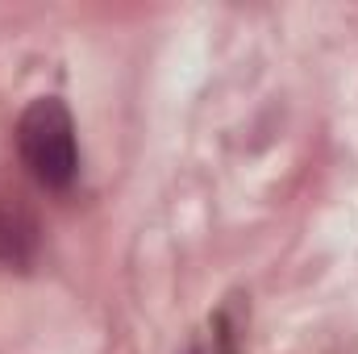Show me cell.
Masks as SVG:
<instances>
[{"label": "cell", "mask_w": 358, "mask_h": 354, "mask_svg": "<svg viewBox=\"0 0 358 354\" xmlns=\"http://www.w3.org/2000/svg\"><path fill=\"white\" fill-rule=\"evenodd\" d=\"M17 150H21L25 171L42 187H50V192L71 187V179L80 171L71 108L59 96H38L17 121Z\"/></svg>", "instance_id": "1"}, {"label": "cell", "mask_w": 358, "mask_h": 354, "mask_svg": "<svg viewBox=\"0 0 358 354\" xmlns=\"http://www.w3.org/2000/svg\"><path fill=\"white\" fill-rule=\"evenodd\" d=\"M38 255V221L17 196H0V267H25Z\"/></svg>", "instance_id": "2"}, {"label": "cell", "mask_w": 358, "mask_h": 354, "mask_svg": "<svg viewBox=\"0 0 358 354\" xmlns=\"http://www.w3.org/2000/svg\"><path fill=\"white\" fill-rule=\"evenodd\" d=\"M187 354H200V351H187Z\"/></svg>", "instance_id": "3"}]
</instances>
